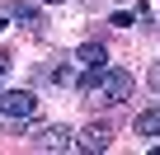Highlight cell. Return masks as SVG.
I'll use <instances>...</instances> for the list:
<instances>
[{
  "instance_id": "8992f818",
  "label": "cell",
  "mask_w": 160,
  "mask_h": 155,
  "mask_svg": "<svg viewBox=\"0 0 160 155\" xmlns=\"http://www.w3.org/2000/svg\"><path fill=\"white\" fill-rule=\"evenodd\" d=\"M10 14H14L19 24H28V28H42V10H38V5H10Z\"/></svg>"
},
{
  "instance_id": "6da1fadb",
  "label": "cell",
  "mask_w": 160,
  "mask_h": 155,
  "mask_svg": "<svg viewBox=\"0 0 160 155\" xmlns=\"http://www.w3.org/2000/svg\"><path fill=\"white\" fill-rule=\"evenodd\" d=\"M33 113H38V94H33V90H0V118L28 122Z\"/></svg>"
},
{
  "instance_id": "52a82bcc",
  "label": "cell",
  "mask_w": 160,
  "mask_h": 155,
  "mask_svg": "<svg viewBox=\"0 0 160 155\" xmlns=\"http://www.w3.org/2000/svg\"><path fill=\"white\" fill-rule=\"evenodd\" d=\"M146 80H151V90H160V61H155V66L146 70Z\"/></svg>"
},
{
  "instance_id": "3957f363",
  "label": "cell",
  "mask_w": 160,
  "mask_h": 155,
  "mask_svg": "<svg viewBox=\"0 0 160 155\" xmlns=\"http://www.w3.org/2000/svg\"><path fill=\"white\" fill-rule=\"evenodd\" d=\"M108 141H113V136H108V127H104V122H90L85 132H80V141H75V146H80V150H108Z\"/></svg>"
},
{
  "instance_id": "ba28073f",
  "label": "cell",
  "mask_w": 160,
  "mask_h": 155,
  "mask_svg": "<svg viewBox=\"0 0 160 155\" xmlns=\"http://www.w3.org/2000/svg\"><path fill=\"white\" fill-rule=\"evenodd\" d=\"M5 70H10V56H5V52H0V75H5Z\"/></svg>"
},
{
  "instance_id": "5b68a950",
  "label": "cell",
  "mask_w": 160,
  "mask_h": 155,
  "mask_svg": "<svg viewBox=\"0 0 160 155\" xmlns=\"http://www.w3.org/2000/svg\"><path fill=\"white\" fill-rule=\"evenodd\" d=\"M132 132H137V136H160V108H146V113H137Z\"/></svg>"
},
{
  "instance_id": "9c48e42d",
  "label": "cell",
  "mask_w": 160,
  "mask_h": 155,
  "mask_svg": "<svg viewBox=\"0 0 160 155\" xmlns=\"http://www.w3.org/2000/svg\"><path fill=\"white\" fill-rule=\"evenodd\" d=\"M52 5H57V0H52Z\"/></svg>"
},
{
  "instance_id": "277c9868",
  "label": "cell",
  "mask_w": 160,
  "mask_h": 155,
  "mask_svg": "<svg viewBox=\"0 0 160 155\" xmlns=\"http://www.w3.org/2000/svg\"><path fill=\"white\" fill-rule=\"evenodd\" d=\"M75 61H85V66H108V52H104V42H80V47H75Z\"/></svg>"
},
{
  "instance_id": "7a4b0ae2",
  "label": "cell",
  "mask_w": 160,
  "mask_h": 155,
  "mask_svg": "<svg viewBox=\"0 0 160 155\" xmlns=\"http://www.w3.org/2000/svg\"><path fill=\"white\" fill-rule=\"evenodd\" d=\"M71 146H75L71 127H42V132H33V150H71Z\"/></svg>"
}]
</instances>
